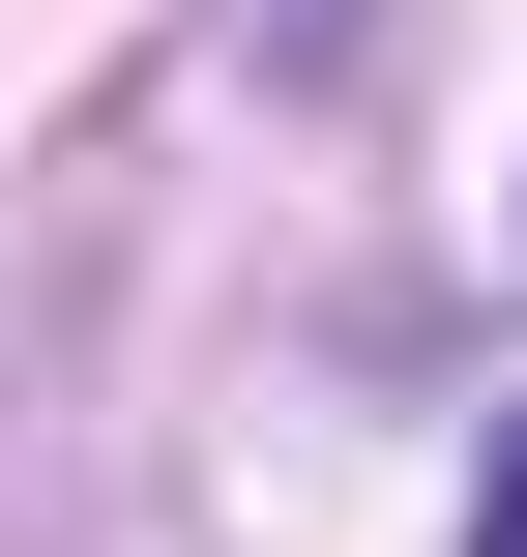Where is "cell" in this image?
Listing matches in <instances>:
<instances>
[{
	"label": "cell",
	"instance_id": "6da1fadb",
	"mask_svg": "<svg viewBox=\"0 0 527 557\" xmlns=\"http://www.w3.org/2000/svg\"><path fill=\"white\" fill-rule=\"evenodd\" d=\"M469 557H527V411H499V470H469Z\"/></svg>",
	"mask_w": 527,
	"mask_h": 557
}]
</instances>
